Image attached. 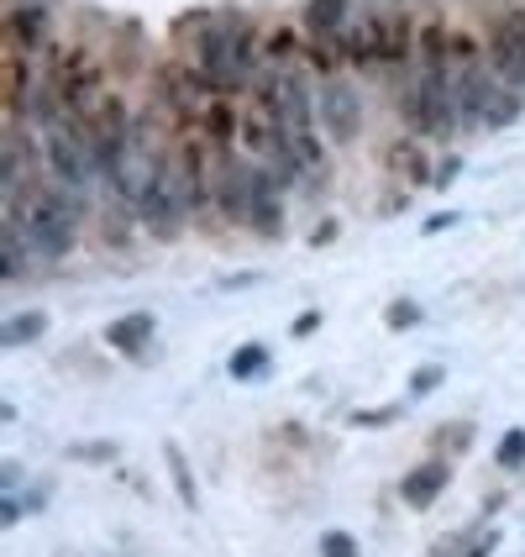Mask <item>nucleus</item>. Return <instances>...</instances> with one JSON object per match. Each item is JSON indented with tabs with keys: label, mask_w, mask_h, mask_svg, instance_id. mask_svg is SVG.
I'll use <instances>...</instances> for the list:
<instances>
[{
	"label": "nucleus",
	"mask_w": 525,
	"mask_h": 557,
	"mask_svg": "<svg viewBox=\"0 0 525 557\" xmlns=\"http://www.w3.org/2000/svg\"><path fill=\"white\" fill-rule=\"evenodd\" d=\"M189 74L200 79L205 95H237L258 85L263 63H258V27L242 11H216L205 16L189 37Z\"/></svg>",
	"instance_id": "f257e3e1"
},
{
	"label": "nucleus",
	"mask_w": 525,
	"mask_h": 557,
	"mask_svg": "<svg viewBox=\"0 0 525 557\" xmlns=\"http://www.w3.org/2000/svg\"><path fill=\"white\" fill-rule=\"evenodd\" d=\"M85 211H90V195L59 185V180H48V185H37V189H22V195H5V216L22 221L37 263H59V258L74 252Z\"/></svg>",
	"instance_id": "f03ea898"
},
{
	"label": "nucleus",
	"mask_w": 525,
	"mask_h": 557,
	"mask_svg": "<svg viewBox=\"0 0 525 557\" xmlns=\"http://www.w3.org/2000/svg\"><path fill=\"white\" fill-rule=\"evenodd\" d=\"M495 85L499 79L489 69V53H478L467 37L452 32V111H458V126H484Z\"/></svg>",
	"instance_id": "7ed1b4c3"
},
{
	"label": "nucleus",
	"mask_w": 525,
	"mask_h": 557,
	"mask_svg": "<svg viewBox=\"0 0 525 557\" xmlns=\"http://www.w3.org/2000/svg\"><path fill=\"white\" fill-rule=\"evenodd\" d=\"M79 122H85V143H90L95 174H100V185L111 189V180L122 174V158H126V143H132V122H137V116L126 111L122 100H100Z\"/></svg>",
	"instance_id": "20e7f679"
},
{
	"label": "nucleus",
	"mask_w": 525,
	"mask_h": 557,
	"mask_svg": "<svg viewBox=\"0 0 525 557\" xmlns=\"http://www.w3.org/2000/svg\"><path fill=\"white\" fill-rule=\"evenodd\" d=\"M42 163H48V174L59 180V185L79 189V195H90V185L100 180L95 174V158H90V143H85V122L79 116H68V122L48 126L42 132Z\"/></svg>",
	"instance_id": "39448f33"
},
{
	"label": "nucleus",
	"mask_w": 525,
	"mask_h": 557,
	"mask_svg": "<svg viewBox=\"0 0 525 557\" xmlns=\"http://www.w3.org/2000/svg\"><path fill=\"white\" fill-rule=\"evenodd\" d=\"M389 0L378 5V0H358L352 5V22L341 32V59L352 63V69H389Z\"/></svg>",
	"instance_id": "423d86ee"
},
{
	"label": "nucleus",
	"mask_w": 525,
	"mask_h": 557,
	"mask_svg": "<svg viewBox=\"0 0 525 557\" xmlns=\"http://www.w3.org/2000/svg\"><path fill=\"white\" fill-rule=\"evenodd\" d=\"M315 122L337 148H352L363 137V100H358V90L347 79H337V74H326L321 90H315Z\"/></svg>",
	"instance_id": "0eeeda50"
},
{
	"label": "nucleus",
	"mask_w": 525,
	"mask_h": 557,
	"mask_svg": "<svg viewBox=\"0 0 525 557\" xmlns=\"http://www.w3.org/2000/svg\"><path fill=\"white\" fill-rule=\"evenodd\" d=\"M484 53H489V69H495L499 85L525 95V11H504L489 22V37H484Z\"/></svg>",
	"instance_id": "6e6552de"
},
{
	"label": "nucleus",
	"mask_w": 525,
	"mask_h": 557,
	"mask_svg": "<svg viewBox=\"0 0 525 557\" xmlns=\"http://www.w3.org/2000/svg\"><path fill=\"white\" fill-rule=\"evenodd\" d=\"M137 221H142L153 237H174V232H179V226L189 221L185 200H179V189H174V153L158 163V174H153V185H148V195L137 200Z\"/></svg>",
	"instance_id": "1a4fd4ad"
},
{
	"label": "nucleus",
	"mask_w": 525,
	"mask_h": 557,
	"mask_svg": "<svg viewBox=\"0 0 525 557\" xmlns=\"http://www.w3.org/2000/svg\"><path fill=\"white\" fill-rule=\"evenodd\" d=\"M53 37V11L42 0H11L5 11V53H42Z\"/></svg>",
	"instance_id": "9d476101"
},
{
	"label": "nucleus",
	"mask_w": 525,
	"mask_h": 557,
	"mask_svg": "<svg viewBox=\"0 0 525 557\" xmlns=\"http://www.w3.org/2000/svg\"><path fill=\"white\" fill-rule=\"evenodd\" d=\"M174 189H179V200H185L189 216H200L205 211V200H211V169H205V148H174Z\"/></svg>",
	"instance_id": "9b49d317"
},
{
	"label": "nucleus",
	"mask_w": 525,
	"mask_h": 557,
	"mask_svg": "<svg viewBox=\"0 0 525 557\" xmlns=\"http://www.w3.org/2000/svg\"><path fill=\"white\" fill-rule=\"evenodd\" d=\"M352 22V0H305V11H300V27L315 48H332L341 53V32Z\"/></svg>",
	"instance_id": "f8f14e48"
},
{
	"label": "nucleus",
	"mask_w": 525,
	"mask_h": 557,
	"mask_svg": "<svg viewBox=\"0 0 525 557\" xmlns=\"http://www.w3.org/2000/svg\"><path fill=\"white\" fill-rule=\"evenodd\" d=\"M447 484H452V463H447V458H426V463H415L400 479V499L410 510H432Z\"/></svg>",
	"instance_id": "ddd939ff"
},
{
	"label": "nucleus",
	"mask_w": 525,
	"mask_h": 557,
	"mask_svg": "<svg viewBox=\"0 0 525 557\" xmlns=\"http://www.w3.org/2000/svg\"><path fill=\"white\" fill-rule=\"evenodd\" d=\"M153 332H158L153 315H148V310H132V315H122V321L105 326V342H111L116 352H126V358H142L148 342H153Z\"/></svg>",
	"instance_id": "4468645a"
},
{
	"label": "nucleus",
	"mask_w": 525,
	"mask_h": 557,
	"mask_svg": "<svg viewBox=\"0 0 525 557\" xmlns=\"http://www.w3.org/2000/svg\"><path fill=\"white\" fill-rule=\"evenodd\" d=\"M37 258L27 243V232H22V221H0V278L5 284H22V274H27V263Z\"/></svg>",
	"instance_id": "2eb2a0df"
},
{
	"label": "nucleus",
	"mask_w": 525,
	"mask_h": 557,
	"mask_svg": "<svg viewBox=\"0 0 525 557\" xmlns=\"http://www.w3.org/2000/svg\"><path fill=\"white\" fill-rule=\"evenodd\" d=\"M48 332V315L42 310H16L5 326H0V347H27V342H37Z\"/></svg>",
	"instance_id": "dca6fc26"
},
{
	"label": "nucleus",
	"mask_w": 525,
	"mask_h": 557,
	"mask_svg": "<svg viewBox=\"0 0 525 557\" xmlns=\"http://www.w3.org/2000/svg\"><path fill=\"white\" fill-rule=\"evenodd\" d=\"M226 373H232V379H263V373H268V347H263V342H242V347L232 352Z\"/></svg>",
	"instance_id": "f3484780"
},
{
	"label": "nucleus",
	"mask_w": 525,
	"mask_h": 557,
	"mask_svg": "<svg viewBox=\"0 0 525 557\" xmlns=\"http://www.w3.org/2000/svg\"><path fill=\"white\" fill-rule=\"evenodd\" d=\"M521 106H525V95H521V90H510V85H495L484 126H515V122H521Z\"/></svg>",
	"instance_id": "a211bd4d"
},
{
	"label": "nucleus",
	"mask_w": 525,
	"mask_h": 557,
	"mask_svg": "<svg viewBox=\"0 0 525 557\" xmlns=\"http://www.w3.org/2000/svg\"><path fill=\"white\" fill-rule=\"evenodd\" d=\"M499 547V531H473L467 542H441L436 557H495Z\"/></svg>",
	"instance_id": "6ab92c4d"
},
{
	"label": "nucleus",
	"mask_w": 525,
	"mask_h": 557,
	"mask_svg": "<svg viewBox=\"0 0 525 557\" xmlns=\"http://www.w3.org/2000/svg\"><path fill=\"white\" fill-rule=\"evenodd\" d=\"M168 473H174V490H179V499H185V510H200V490H195V473H189L179 447H168Z\"/></svg>",
	"instance_id": "aec40b11"
},
{
	"label": "nucleus",
	"mask_w": 525,
	"mask_h": 557,
	"mask_svg": "<svg viewBox=\"0 0 525 557\" xmlns=\"http://www.w3.org/2000/svg\"><path fill=\"white\" fill-rule=\"evenodd\" d=\"M495 463L504 468V473H510V468H525V426H510V432L499 436Z\"/></svg>",
	"instance_id": "412c9836"
},
{
	"label": "nucleus",
	"mask_w": 525,
	"mask_h": 557,
	"mask_svg": "<svg viewBox=\"0 0 525 557\" xmlns=\"http://www.w3.org/2000/svg\"><path fill=\"white\" fill-rule=\"evenodd\" d=\"M432 442L441 447V458H447V453H467V442H473V426H467V421H447V426H436Z\"/></svg>",
	"instance_id": "4be33fe9"
},
{
	"label": "nucleus",
	"mask_w": 525,
	"mask_h": 557,
	"mask_svg": "<svg viewBox=\"0 0 525 557\" xmlns=\"http://www.w3.org/2000/svg\"><path fill=\"white\" fill-rule=\"evenodd\" d=\"M415 321H421V306H415V300H389V326H395V332H410V326H415Z\"/></svg>",
	"instance_id": "5701e85b"
},
{
	"label": "nucleus",
	"mask_w": 525,
	"mask_h": 557,
	"mask_svg": "<svg viewBox=\"0 0 525 557\" xmlns=\"http://www.w3.org/2000/svg\"><path fill=\"white\" fill-rule=\"evenodd\" d=\"M321 557H358V542L347 531H326L321 536Z\"/></svg>",
	"instance_id": "b1692460"
},
{
	"label": "nucleus",
	"mask_w": 525,
	"mask_h": 557,
	"mask_svg": "<svg viewBox=\"0 0 525 557\" xmlns=\"http://www.w3.org/2000/svg\"><path fill=\"white\" fill-rule=\"evenodd\" d=\"M436 384H441V369H421L415 379H410V395H432Z\"/></svg>",
	"instance_id": "393cba45"
},
{
	"label": "nucleus",
	"mask_w": 525,
	"mask_h": 557,
	"mask_svg": "<svg viewBox=\"0 0 525 557\" xmlns=\"http://www.w3.org/2000/svg\"><path fill=\"white\" fill-rule=\"evenodd\" d=\"M395 416H400V410H378V416H373V410H358L352 421H358V426H389Z\"/></svg>",
	"instance_id": "a878e982"
},
{
	"label": "nucleus",
	"mask_w": 525,
	"mask_h": 557,
	"mask_svg": "<svg viewBox=\"0 0 525 557\" xmlns=\"http://www.w3.org/2000/svg\"><path fill=\"white\" fill-rule=\"evenodd\" d=\"M0 521H5V527H16V521H22V499H16V495H5V505H0Z\"/></svg>",
	"instance_id": "bb28decb"
},
{
	"label": "nucleus",
	"mask_w": 525,
	"mask_h": 557,
	"mask_svg": "<svg viewBox=\"0 0 525 557\" xmlns=\"http://www.w3.org/2000/svg\"><path fill=\"white\" fill-rule=\"evenodd\" d=\"M458 221H463L458 211H436V216L426 221V232H447V226H458Z\"/></svg>",
	"instance_id": "cd10ccee"
},
{
	"label": "nucleus",
	"mask_w": 525,
	"mask_h": 557,
	"mask_svg": "<svg viewBox=\"0 0 525 557\" xmlns=\"http://www.w3.org/2000/svg\"><path fill=\"white\" fill-rule=\"evenodd\" d=\"M74 458H95V463H100V458H111V442H95V447H74Z\"/></svg>",
	"instance_id": "c85d7f7f"
},
{
	"label": "nucleus",
	"mask_w": 525,
	"mask_h": 557,
	"mask_svg": "<svg viewBox=\"0 0 525 557\" xmlns=\"http://www.w3.org/2000/svg\"><path fill=\"white\" fill-rule=\"evenodd\" d=\"M315 326H321V315H315V310H305V315H300V321H295V332H300V337H310V332H315Z\"/></svg>",
	"instance_id": "c756f323"
}]
</instances>
